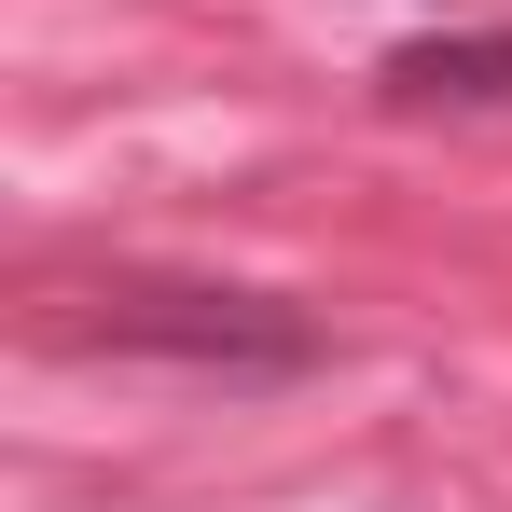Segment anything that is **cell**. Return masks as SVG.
Masks as SVG:
<instances>
[{
	"mask_svg": "<svg viewBox=\"0 0 512 512\" xmlns=\"http://www.w3.org/2000/svg\"><path fill=\"white\" fill-rule=\"evenodd\" d=\"M111 333L125 346H180V360H305V319H277L250 291H111Z\"/></svg>",
	"mask_w": 512,
	"mask_h": 512,
	"instance_id": "cell-1",
	"label": "cell"
},
{
	"mask_svg": "<svg viewBox=\"0 0 512 512\" xmlns=\"http://www.w3.org/2000/svg\"><path fill=\"white\" fill-rule=\"evenodd\" d=\"M388 97L402 111H512V42L471 28V42H402L388 56Z\"/></svg>",
	"mask_w": 512,
	"mask_h": 512,
	"instance_id": "cell-2",
	"label": "cell"
}]
</instances>
